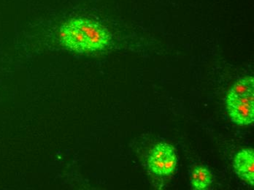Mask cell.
<instances>
[{
    "label": "cell",
    "instance_id": "3957f363",
    "mask_svg": "<svg viewBox=\"0 0 254 190\" xmlns=\"http://www.w3.org/2000/svg\"><path fill=\"white\" fill-rule=\"evenodd\" d=\"M226 103L232 122L243 126L254 123V97L226 99Z\"/></svg>",
    "mask_w": 254,
    "mask_h": 190
},
{
    "label": "cell",
    "instance_id": "8992f818",
    "mask_svg": "<svg viewBox=\"0 0 254 190\" xmlns=\"http://www.w3.org/2000/svg\"><path fill=\"white\" fill-rule=\"evenodd\" d=\"M190 185L193 190L207 189L213 182V177L210 171L202 165L193 167L190 174Z\"/></svg>",
    "mask_w": 254,
    "mask_h": 190
},
{
    "label": "cell",
    "instance_id": "7a4b0ae2",
    "mask_svg": "<svg viewBox=\"0 0 254 190\" xmlns=\"http://www.w3.org/2000/svg\"><path fill=\"white\" fill-rule=\"evenodd\" d=\"M177 165L176 150L168 143H161L153 148L149 156L148 165L156 175H170L174 172Z\"/></svg>",
    "mask_w": 254,
    "mask_h": 190
},
{
    "label": "cell",
    "instance_id": "5b68a950",
    "mask_svg": "<svg viewBox=\"0 0 254 190\" xmlns=\"http://www.w3.org/2000/svg\"><path fill=\"white\" fill-rule=\"evenodd\" d=\"M254 97V78L246 76L240 78L229 89L226 99H238Z\"/></svg>",
    "mask_w": 254,
    "mask_h": 190
},
{
    "label": "cell",
    "instance_id": "6da1fadb",
    "mask_svg": "<svg viewBox=\"0 0 254 190\" xmlns=\"http://www.w3.org/2000/svg\"><path fill=\"white\" fill-rule=\"evenodd\" d=\"M112 37L108 29L89 18L78 17L64 23L60 29V41L65 49L77 53L105 50Z\"/></svg>",
    "mask_w": 254,
    "mask_h": 190
},
{
    "label": "cell",
    "instance_id": "277c9868",
    "mask_svg": "<svg viewBox=\"0 0 254 190\" xmlns=\"http://www.w3.org/2000/svg\"><path fill=\"white\" fill-rule=\"evenodd\" d=\"M236 174L252 187L254 185V151L243 149L235 156L233 164Z\"/></svg>",
    "mask_w": 254,
    "mask_h": 190
}]
</instances>
